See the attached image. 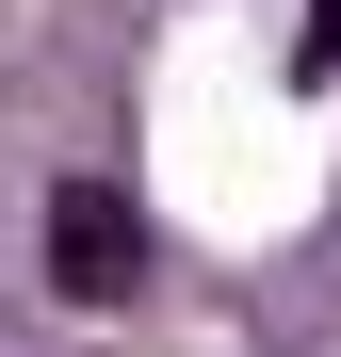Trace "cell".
Segmentation results:
<instances>
[{
    "label": "cell",
    "instance_id": "1",
    "mask_svg": "<svg viewBox=\"0 0 341 357\" xmlns=\"http://www.w3.org/2000/svg\"><path fill=\"white\" fill-rule=\"evenodd\" d=\"M49 292H66V309H130V292H146L130 178H49Z\"/></svg>",
    "mask_w": 341,
    "mask_h": 357
},
{
    "label": "cell",
    "instance_id": "2",
    "mask_svg": "<svg viewBox=\"0 0 341 357\" xmlns=\"http://www.w3.org/2000/svg\"><path fill=\"white\" fill-rule=\"evenodd\" d=\"M309 66H341V0H325V33H309Z\"/></svg>",
    "mask_w": 341,
    "mask_h": 357
}]
</instances>
